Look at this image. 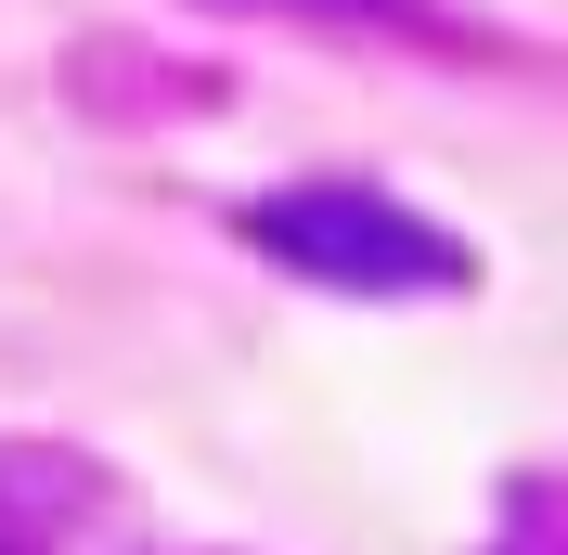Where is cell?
<instances>
[{
  "label": "cell",
  "instance_id": "obj_4",
  "mask_svg": "<svg viewBox=\"0 0 568 555\" xmlns=\"http://www.w3.org/2000/svg\"><path fill=\"white\" fill-rule=\"evenodd\" d=\"M65 517H78V504H52V517H13V504H0V555H39V543H52Z\"/></svg>",
  "mask_w": 568,
  "mask_h": 555
},
{
  "label": "cell",
  "instance_id": "obj_1",
  "mask_svg": "<svg viewBox=\"0 0 568 555\" xmlns=\"http://www.w3.org/2000/svg\"><path fill=\"white\" fill-rule=\"evenodd\" d=\"M246 245H272L284 272L311 284H349V297H414V284H465V245L439 220L362 194V181H297V194H258Z\"/></svg>",
  "mask_w": 568,
  "mask_h": 555
},
{
  "label": "cell",
  "instance_id": "obj_2",
  "mask_svg": "<svg viewBox=\"0 0 568 555\" xmlns=\"http://www.w3.org/2000/svg\"><path fill=\"white\" fill-rule=\"evenodd\" d=\"M220 13H284V27H426V0H220Z\"/></svg>",
  "mask_w": 568,
  "mask_h": 555
},
{
  "label": "cell",
  "instance_id": "obj_3",
  "mask_svg": "<svg viewBox=\"0 0 568 555\" xmlns=\"http://www.w3.org/2000/svg\"><path fill=\"white\" fill-rule=\"evenodd\" d=\"M504 555H568V491H530V504H517V543Z\"/></svg>",
  "mask_w": 568,
  "mask_h": 555
}]
</instances>
